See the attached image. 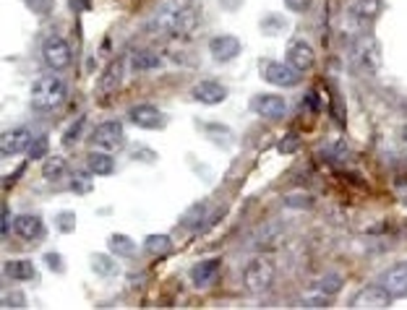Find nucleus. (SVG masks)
<instances>
[{"instance_id": "1", "label": "nucleus", "mask_w": 407, "mask_h": 310, "mask_svg": "<svg viewBox=\"0 0 407 310\" xmlns=\"http://www.w3.org/2000/svg\"><path fill=\"white\" fill-rule=\"evenodd\" d=\"M65 91L68 89H65V81L60 76H42L32 86L29 105H32V109H37V112H50V109L63 105Z\"/></svg>"}, {"instance_id": "2", "label": "nucleus", "mask_w": 407, "mask_h": 310, "mask_svg": "<svg viewBox=\"0 0 407 310\" xmlns=\"http://www.w3.org/2000/svg\"><path fill=\"white\" fill-rule=\"evenodd\" d=\"M352 53H355V63L358 68L366 73H379L381 68V45L379 39L371 34V32H363V34L355 36V45H352Z\"/></svg>"}, {"instance_id": "3", "label": "nucleus", "mask_w": 407, "mask_h": 310, "mask_svg": "<svg viewBox=\"0 0 407 310\" xmlns=\"http://www.w3.org/2000/svg\"><path fill=\"white\" fill-rule=\"evenodd\" d=\"M243 282L248 287L251 292H256V295H264V292L272 290V284H274V264L264 258V255H256L248 266H246V271H243Z\"/></svg>"}, {"instance_id": "4", "label": "nucleus", "mask_w": 407, "mask_h": 310, "mask_svg": "<svg viewBox=\"0 0 407 310\" xmlns=\"http://www.w3.org/2000/svg\"><path fill=\"white\" fill-rule=\"evenodd\" d=\"M126 141V133H123V123L121 120H105L100 126L92 130V136H89V144L94 149H102V151H118Z\"/></svg>"}, {"instance_id": "5", "label": "nucleus", "mask_w": 407, "mask_h": 310, "mask_svg": "<svg viewBox=\"0 0 407 310\" xmlns=\"http://www.w3.org/2000/svg\"><path fill=\"white\" fill-rule=\"evenodd\" d=\"M74 60V53H71V45L65 42L63 36H47L42 42V63L50 68V71H65Z\"/></svg>"}, {"instance_id": "6", "label": "nucleus", "mask_w": 407, "mask_h": 310, "mask_svg": "<svg viewBox=\"0 0 407 310\" xmlns=\"http://www.w3.org/2000/svg\"><path fill=\"white\" fill-rule=\"evenodd\" d=\"M261 76H264V81H269L272 86H295L300 81V73L293 68V65L287 63H277V60H261Z\"/></svg>"}, {"instance_id": "7", "label": "nucleus", "mask_w": 407, "mask_h": 310, "mask_svg": "<svg viewBox=\"0 0 407 310\" xmlns=\"http://www.w3.org/2000/svg\"><path fill=\"white\" fill-rule=\"evenodd\" d=\"M392 295H389L381 284H368V287H363L355 297H352L350 308H363V310H384L392 305Z\"/></svg>"}, {"instance_id": "8", "label": "nucleus", "mask_w": 407, "mask_h": 310, "mask_svg": "<svg viewBox=\"0 0 407 310\" xmlns=\"http://www.w3.org/2000/svg\"><path fill=\"white\" fill-rule=\"evenodd\" d=\"M128 118L133 126L144 128V130H159L167 123L165 112L159 107H154V105H133L128 109Z\"/></svg>"}, {"instance_id": "9", "label": "nucleus", "mask_w": 407, "mask_h": 310, "mask_svg": "<svg viewBox=\"0 0 407 310\" xmlns=\"http://www.w3.org/2000/svg\"><path fill=\"white\" fill-rule=\"evenodd\" d=\"M285 60L293 65L298 73H305V71H311V68H314L316 53H314V47L308 45L305 39H293V42L287 45V50H285Z\"/></svg>"}, {"instance_id": "10", "label": "nucleus", "mask_w": 407, "mask_h": 310, "mask_svg": "<svg viewBox=\"0 0 407 310\" xmlns=\"http://www.w3.org/2000/svg\"><path fill=\"white\" fill-rule=\"evenodd\" d=\"M34 144V136L29 128H11L0 136V154L3 156H13L21 154V151H29V146Z\"/></svg>"}, {"instance_id": "11", "label": "nucleus", "mask_w": 407, "mask_h": 310, "mask_svg": "<svg viewBox=\"0 0 407 310\" xmlns=\"http://www.w3.org/2000/svg\"><path fill=\"white\" fill-rule=\"evenodd\" d=\"M251 109L267 120H279V118H285L287 102H285V97H279V94H256V97L251 100Z\"/></svg>"}, {"instance_id": "12", "label": "nucleus", "mask_w": 407, "mask_h": 310, "mask_svg": "<svg viewBox=\"0 0 407 310\" xmlns=\"http://www.w3.org/2000/svg\"><path fill=\"white\" fill-rule=\"evenodd\" d=\"M379 284L394 297V300H405L407 297V264H394L392 269L381 274Z\"/></svg>"}, {"instance_id": "13", "label": "nucleus", "mask_w": 407, "mask_h": 310, "mask_svg": "<svg viewBox=\"0 0 407 310\" xmlns=\"http://www.w3.org/2000/svg\"><path fill=\"white\" fill-rule=\"evenodd\" d=\"M209 53L217 63H230L241 55V39L232 34H220L209 39Z\"/></svg>"}, {"instance_id": "14", "label": "nucleus", "mask_w": 407, "mask_h": 310, "mask_svg": "<svg viewBox=\"0 0 407 310\" xmlns=\"http://www.w3.org/2000/svg\"><path fill=\"white\" fill-rule=\"evenodd\" d=\"M191 97L196 102H201V105H222L227 100V89H225L220 81H199L191 89Z\"/></svg>"}, {"instance_id": "15", "label": "nucleus", "mask_w": 407, "mask_h": 310, "mask_svg": "<svg viewBox=\"0 0 407 310\" xmlns=\"http://www.w3.org/2000/svg\"><path fill=\"white\" fill-rule=\"evenodd\" d=\"M220 258H204V261H199V264H194V269H191V282L196 284V287H209V284L217 279V271H220Z\"/></svg>"}, {"instance_id": "16", "label": "nucleus", "mask_w": 407, "mask_h": 310, "mask_svg": "<svg viewBox=\"0 0 407 310\" xmlns=\"http://www.w3.org/2000/svg\"><path fill=\"white\" fill-rule=\"evenodd\" d=\"M381 11H384L381 0H350L352 18H358L361 24H373L381 16Z\"/></svg>"}, {"instance_id": "17", "label": "nucleus", "mask_w": 407, "mask_h": 310, "mask_svg": "<svg viewBox=\"0 0 407 310\" xmlns=\"http://www.w3.org/2000/svg\"><path fill=\"white\" fill-rule=\"evenodd\" d=\"M13 232L21 240H34V237L42 235V219L37 214H19L13 219Z\"/></svg>"}, {"instance_id": "18", "label": "nucleus", "mask_w": 407, "mask_h": 310, "mask_svg": "<svg viewBox=\"0 0 407 310\" xmlns=\"http://www.w3.org/2000/svg\"><path fill=\"white\" fill-rule=\"evenodd\" d=\"M86 167L92 170V175H112L115 173V159H112L110 151H102V149H94L86 154Z\"/></svg>"}, {"instance_id": "19", "label": "nucleus", "mask_w": 407, "mask_h": 310, "mask_svg": "<svg viewBox=\"0 0 407 310\" xmlns=\"http://www.w3.org/2000/svg\"><path fill=\"white\" fill-rule=\"evenodd\" d=\"M3 271H6V276L8 279H13V282H29V279H34V264L29 261V258H13V261H6V266H3Z\"/></svg>"}, {"instance_id": "20", "label": "nucleus", "mask_w": 407, "mask_h": 310, "mask_svg": "<svg viewBox=\"0 0 407 310\" xmlns=\"http://www.w3.org/2000/svg\"><path fill=\"white\" fill-rule=\"evenodd\" d=\"M123 81V60H112L105 68V76L100 79V94H112Z\"/></svg>"}, {"instance_id": "21", "label": "nucleus", "mask_w": 407, "mask_h": 310, "mask_svg": "<svg viewBox=\"0 0 407 310\" xmlns=\"http://www.w3.org/2000/svg\"><path fill=\"white\" fill-rule=\"evenodd\" d=\"M162 65V58H159L157 53H152V50H139V53L131 55V68L133 71H154V68H159Z\"/></svg>"}, {"instance_id": "22", "label": "nucleus", "mask_w": 407, "mask_h": 310, "mask_svg": "<svg viewBox=\"0 0 407 310\" xmlns=\"http://www.w3.org/2000/svg\"><path fill=\"white\" fill-rule=\"evenodd\" d=\"M65 159L63 156H47L45 162H42V177L50 182H58V180H63V175H65Z\"/></svg>"}, {"instance_id": "23", "label": "nucleus", "mask_w": 407, "mask_h": 310, "mask_svg": "<svg viewBox=\"0 0 407 310\" xmlns=\"http://www.w3.org/2000/svg\"><path fill=\"white\" fill-rule=\"evenodd\" d=\"M89 264H92V271L100 274V276H112V274H118V264H115L107 253H92L89 255Z\"/></svg>"}, {"instance_id": "24", "label": "nucleus", "mask_w": 407, "mask_h": 310, "mask_svg": "<svg viewBox=\"0 0 407 310\" xmlns=\"http://www.w3.org/2000/svg\"><path fill=\"white\" fill-rule=\"evenodd\" d=\"M204 211H206V206H204V203H196V206H191V209H188L183 217H180L183 227L185 229H204L201 222H206V219H204Z\"/></svg>"}, {"instance_id": "25", "label": "nucleus", "mask_w": 407, "mask_h": 310, "mask_svg": "<svg viewBox=\"0 0 407 310\" xmlns=\"http://www.w3.org/2000/svg\"><path fill=\"white\" fill-rule=\"evenodd\" d=\"M144 248H147V253L152 255H165L170 248H173V240L167 235H149L144 240Z\"/></svg>"}, {"instance_id": "26", "label": "nucleus", "mask_w": 407, "mask_h": 310, "mask_svg": "<svg viewBox=\"0 0 407 310\" xmlns=\"http://www.w3.org/2000/svg\"><path fill=\"white\" fill-rule=\"evenodd\" d=\"M110 250L115 255H133L136 253V243L128 235H110Z\"/></svg>"}, {"instance_id": "27", "label": "nucleus", "mask_w": 407, "mask_h": 310, "mask_svg": "<svg viewBox=\"0 0 407 310\" xmlns=\"http://www.w3.org/2000/svg\"><path fill=\"white\" fill-rule=\"evenodd\" d=\"M316 290L321 292V295H326V297H332V295H337V292L342 290V276L340 274H326V276H321L316 282Z\"/></svg>"}, {"instance_id": "28", "label": "nucleus", "mask_w": 407, "mask_h": 310, "mask_svg": "<svg viewBox=\"0 0 407 310\" xmlns=\"http://www.w3.org/2000/svg\"><path fill=\"white\" fill-rule=\"evenodd\" d=\"M89 167L86 170H79V173L71 175V188H74L76 193H89L92 191V177H89Z\"/></svg>"}, {"instance_id": "29", "label": "nucleus", "mask_w": 407, "mask_h": 310, "mask_svg": "<svg viewBox=\"0 0 407 310\" xmlns=\"http://www.w3.org/2000/svg\"><path fill=\"white\" fill-rule=\"evenodd\" d=\"M285 203L290 209H311L314 206V198L305 196V193H290V196H285Z\"/></svg>"}, {"instance_id": "30", "label": "nucleus", "mask_w": 407, "mask_h": 310, "mask_svg": "<svg viewBox=\"0 0 407 310\" xmlns=\"http://www.w3.org/2000/svg\"><path fill=\"white\" fill-rule=\"evenodd\" d=\"M298 146H300V136H298V133H287V136L277 144V151L279 154H295Z\"/></svg>"}, {"instance_id": "31", "label": "nucleus", "mask_w": 407, "mask_h": 310, "mask_svg": "<svg viewBox=\"0 0 407 310\" xmlns=\"http://www.w3.org/2000/svg\"><path fill=\"white\" fill-rule=\"evenodd\" d=\"M81 130H84V118H79L74 123V126L68 128V130H65L63 133V144L65 146H74L76 141H79V136H81Z\"/></svg>"}, {"instance_id": "32", "label": "nucleus", "mask_w": 407, "mask_h": 310, "mask_svg": "<svg viewBox=\"0 0 407 310\" xmlns=\"http://www.w3.org/2000/svg\"><path fill=\"white\" fill-rule=\"evenodd\" d=\"M29 156L32 159H47V136L34 138V144L29 146Z\"/></svg>"}, {"instance_id": "33", "label": "nucleus", "mask_w": 407, "mask_h": 310, "mask_svg": "<svg viewBox=\"0 0 407 310\" xmlns=\"http://www.w3.org/2000/svg\"><path fill=\"white\" fill-rule=\"evenodd\" d=\"M58 229L60 232H74L76 229V214L74 211H63V214H58Z\"/></svg>"}, {"instance_id": "34", "label": "nucleus", "mask_w": 407, "mask_h": 310, "mask_svg": "<svg viewBox=\"0 0 407 310\" xmlns=\"http://www.w3.org/2000/svg\"><path fill=\"white\" fill-rule=\"evenodd\" d=\"M3 308H27V297L21 292H8L3 295Z\"/></svg>"}, {"instance_id": "35", "label": "nucleus", "mask_w": 407, "mask_h": 310, "mask_svg": "<svg viewBox=\"0 0 407 310\" xmlns=\"http://www.w3.org/2000/svg\"><path fill=\"white\" fill-rule=\"evenodd\" d=\"M45 264H47V269H50V271H55V274L63 271V258H60V253H47L45 255Z\"/></svg>"}, {"instance_id": "36", "label": "nucleus", "mask_w": 407, "mask_h": 310, "mask_svg": "<svg viewBox=\"0 0 407 310\" xmlns=\"http://www.w3.org/2000/svg\"><path fill=\"white\" fill-rule=\"evenodd\" d=\"M0 219H3V224H0V235L6 237L11 232V227H13V219H11V211L8 206L3 203V211H0Z\"/></svg>"}, {"instance_id": "37", "label": "nucleus", "mask_w": 407, "mask_h": 310, "mask_svg": "<svg viewBox=\"0 0 407 310\" xmlns=\"http://www.w3.org/2000/svg\"><path fill=\"white\" fill-rule=\"evenodd\" d=\"M285 6L295 13H305V11L314 6V0H285Z\"/></svg>"}, {"instance_id": "38", "label": "nucleus", "mask_w": 407, "mask_h": 310, "mask_svg": "<svg viewBox=\"0 0 407 310\" xmlns=\"http://www.w3.org/2000/svg\"><path fill=\"white\" fill-rule=\"evenodd\" d=\"M300 308H329V300H326V295H321V297H308V300H300Z\"/></svg>"}, {"instance_id": "39", "label": "nucleus", "mask_w": 407, "mask_h": 310, "mask_svg": "<svg viewBox=\"0 0 407 310\" xmlns=\"http://www.w3.org/2000/svg\"><path fill=\"white\" fill-rule=\"evenodd\" d=\"M243 3H246V0H220V6H222V8H227V11L241 8Z\"/></svg>"}, {"instance_id": "40", "label": "nucleus", "mask_w": 407, "mask_h": 310, "mask_svg": "<svg viewBox=\"0 0 407 310\" xmlns=\"http://www.w3.org/2000/svg\"><path fill=\"white\" fill-rule=\"evenodd\" d=\"M29 6H32V8H37V11H42L45 8V6H42V3H45V0H27ZM47 3H50V0H47Z\"/></svg>"}, {"instance_id": "41", "label": "nucleus", "mask_w": 407, "mask_h": 310, "mask_svg": "<svg viewBox=\"0 0 407 310\" xmlns=\"http://www.w3.org/2000/svg\"><path fill=\"white\" fill-rule=\"evenodd\" d=\"M402 136H405V138H407V126H405V128H402Z\"/></svg>"}, {"instance_id": "42", "label": "nucleus", "mask_w": 407, "mask_h": 310, "mask_svg": "<svg viewBox=\"0 0 407 310\" xmlns=\"http://www.w3.org/2000/svg\"><path fill=\"white\" fill-rule=\"evenodd\" d=\"M84 3H86V6H89V0H84Z\"/></svg>"}, {"instance_id": "43", "label": "nucleus", "mask_w": 407, "mask_h": 310, "mask_svg": "<svg viewBox=\"0 0 407 310\" xmlns=\"http://www.w3.org/2000/svg\"><path fill=\"white\" fill-rule=\"evenodd\" d=\"M405 109H407V102H405Z\"/></svg>"}]
</instances>
